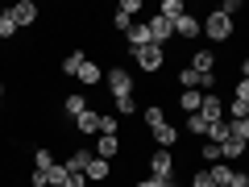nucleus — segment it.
Returning a JSON list of instances; mask_svg holds the SVG:
<instances>
[{"mask_svg":"<svg viewBox=\"0 0 249 187\" xmlns=\"http://www.w3.org/2000/svg\"><path fill=\"white\" fill-rule=\"evenodd\" d=\"M13 37H17V21L9 17V9L0 13V42H13Z\"/></svg>","mask_w":249,"mask_h":187,"instance_id":"393cba45","label":"nucleus"},{"mask_svg":"<svg viewBox=\"0 0 249 187\" xmlns=\"http://www.w3.org/2000/svg\"><path fill=\"white\" fill-rule=\"evenodd\" d=\"M104 83H108V92H112V100L133 96V75L124 71V67H112V71H104Z\"/></svg>","mask_w":249,"mask_h":187,"instance_id":"f257e3e1","label":"nucleus"},{"mask_svg":"<svg viewBox=\"0 0 249 187\" xmlns=\"http://www.w3.org/2000/svg\"><path fill=\"white\" fill-rule=\"evenodd\" d=\"M50 167H54V154L46 150V146H37L34 150V170H50Z\"/></svg>","mask_w":249,"mask_h":187,"instance_id":"bb28decb","label":"nucleus"},{"mask_svg":"<svg viewBox=\"0 0 249 187\" xmlns=\"http://www.w3.org/2000/svg\"><path fill=\"white\" fill-rule=\"evenodd\" d=\"M133 187H158V179H137Z\"/></svg>","mask_w":249,"mask_h":187,"instance_id":"58836bf2","label":"nucleus"},{"mask_svg":"<svg viewBox=\"0 0 249 187\" xmlns=\"http://www.w3.org/2000/svg\"><path fill=\"white\" fill-rule=\"evenodd\" d=\"M183 129H187L191 137H208V121H204L199 112H191V116H187V121H183Z\"/></svg>","mask_w":249,"mask_h":187,"instance_id":"5701e85b","label":"nucleus"},{"mask_svg":"<svg viewBox=\"0 0 249 187\" xmlns=\"http://www.w3.org/2000/svg\"><path fill=\"white\" fill-rule=\"evenodd\" d=\"M229 129H232V137H241V142L249 146V116L245 121H229Z\"/></svg>","mask_w":249,"mask_h":187,"instance_id":"c756f323","label":"nucleus"},{"mask_svg":"<svg viewBox=\"0 0 249 187\" xmlns=\"http://www.w3.org/2000/svg\"><path fill=\"white\" fill-rule=\"evenodd\" d=\"M199 29H204V25H199V17H191V13H183V17L175 21V37H178V42H187V46L199 37Z\"/></svg>","mask_w":249,"mask_h":187,"instance_id":"0eeeda50","label":"nucleus"},{"mask_svg":"<svg viewBox=\"0 0 249 187\" xmlns=\"http://www.w3.org/2000/svg\"><path fill=\"white\" fill-rule=\"evenodd\" d=\"M0 108H4V79H0Z\"/></svg>","mask_w":249,"mask_h":187,"instance_id":"a19ab883","label":"nucleus"},{"mask_svg":"<svg viewBox=\"0 0 249 187\" xmlns=\"http://www.w3.org/2000/svg\"><path fill=\"white\" fill-rule=\"evenodd\" d=\"M88 162H91V150H75V154H71V158L62 162V167L71 170V175H83V170H88Z\"/></svg>","mask_w":249,"mask_h":187,"instance_id":"412c9836","label":"nucleus"},{"mask_svg":"<svg viewBox=\"0 0 249 187\" xmlns=\"http://www.w3.org/2000/svg\"><path fill=\"white\" fill-rule=\"evenodd\" d=\"M204 34L212 37V42H229V37H232V17H224L220 9H216V13H208V21H204Z\"/></svg>","mask_w":249,"mask_h":187,"instance_id":"7ed1b4c3","label":"nucleus"},{"mask_svg":"<svg viewBox=\"0 0 249 187\" xmlns=\"http://www.w3.org/2000/svg\"><path fill=\"white\" fill-rule=\"evenodd\" d=\"M245 154H249V146L245 142H241V137H224V142H220V162H237V158H245Z\"/></svg>","mask_w":249,"mask_h":187,"instance_id":"9d476101","label":"nucleus"},{"mask_svg":"<svg viewBox=\"0 0 249 187\" xmlns=\"http://www.w3.org/2000/svg\"><path fill=\"white\" fill-rule=\"evenodd\" d=\"M208 175H212V183H216V187H229L237 170H232L229 162H212V167H208Z\"/></svg>","mask_w":249,"mask_h":187,"instance_id":"6ab92c4d","label":"nucleus"},{"mask_svg":"<svg viewBox=\"0 0 249 187\" xmlns=\"http://www.w3.org/2000/svg\"><path fill=\"white\" fill-rule=\"evenodd\" d=\"M220 13H224V17H232V13H241V0H224V4H220Z\"/></svg>","mask_w":249,"mask_h":187,"instance_id":"c9c22d12","label":"nucleus"},{"mask_svg":"<svg viewBox=\"0 0 249 187\" xmlns=\"http://www.w3.org/2000/svg\"><path fill=\"white\" fill-rule=\"evenodd\" d=\"M124 37H129V50H133V54L142 50V46H150V42H154V37H150V25H133Z\"/></svg>","mask_w":249,"mask_h":187,"instance_id":"a211bd4d","label":"nucleus"},{"mask_svg":"<svg viewBox=\"0 0 249 187\" xmlns=\"http://www.w3.org/2000/svg\"><path fill=\"white\" fill-rule=\"evenodd\" d=\"M112 104H116V116H121V121H124V116H133V112H142L133 96H124V100H112Z\"/></svg>","mask_w":249,"mask_h":187,"instance_id":"cd10ccee","label":"nucleus"},{"mask_svg":"<svg viewBox=\"0 0 249 187\" xmlns=\"http://www.w3.org/2000/svg\"><path fill=\"white\" fill-rule=\"evenodd\" d=\"M150 179H175V154L170 150H154L150 154Z\"/></svg>","mask_w":249,"mask_h":187,"instance_id":"20e7f679","label":"nucleus"},{"mask_svg":"<svg viewBox=\"0 0 249 187\" xmlns=\"http://www.w3.org/2000/svg\"><path fill=\"white\" fill-rule=\"evenodd\" d=\"M75 129H79L83 137H91V133H100V112H96V108H88V112H83L79 121H75Z\"/></svg>","mask_w":249,"mask_h":187,"instance_id":"f3484780","label":"nucleus"},{"mask_svg":"<svg viewBox=\"0 0 249 187\" xmlns=\"http://www.w3.org/2000/svg\"><path fill=\"white\" fill-rule=\"evenodd\" d=\"M137 67H142L145 75H158L162 67H166V50H162V46H142V50H137Z\"/></svg>","mask_w":249,"mask_h":187,"instance_id":"f03ea898","label":"nucleus"},{"mask_svg":"<svg viewBox=\"0 0 249 187\" xmlns=\"http://www.w3.org/2000/svg\"><path fill=\"white\" fill-rule=\"evenodd\" d=\"M142 116H145V125H150V129H158V125L166 121V112H162V104H150V108H142Z\"/></svg>","mask_w":249,"mask_h":187,"instance_id":"a878e982","label":"nucleus"},{"mask_svg":"<svg viewBox=\"0 0 249 187\" xmlns=\"http://www.w3.org/2000/svg\"><path fill=\"white\" fill-rule=\"evenodd\" d=\"M150 37H154V46L175 42V21H166L162 13H154V17H150Z\"/></svg>","mask_w":249,"mask_h":187,"instance_id":"423d86ee","label":"nucleus"},{"mask_svg":"<svg viewBox=\"0 0 249 187\" xmlns=\"http://www.w3.org/2000/svg\"><path fill=\"white\" fill-rule=\"evenodd\" d=\"M29 187H50V170H29Z\"/></svg>","mask_w":249,"mask_h":187,"instance_id":"473e14b6","label":"nucleus"},{"mask_svg":"<svg viewBox=\"0 0 249 187\" xmlns=\"http://www.w3.org/2000/svg\"><path fill=\"white\" fill-rule=\"evenodd\" d=\"M191 187H216V183H212L208 170H196V175H191Z\"/></svg>","mask_w":249,"mask_h":187,"instance_id":"f704fd0d","label":"nucleus"},{"mask_svg":"<svg viewBox=\"0 0 249 187\" xmlns=\"http://www.w3.org/2000/svg\"><path fill=\"white\" fill-rule=\"evenodd\" d=\"M199 116H204L208 125H216V121H224V100L216 96V92H204V108H199Z\"/></svg>","mask_w":249,"mask_h":187,"instance_id":"1a4fd4ad","label":"nucleus"},{"mask_svg":"<svg viewBox=\"0 0 249 187\" xmlns=\"http://www.w3.org/2000/svg\"><path fill=\"white\" fill-rule=\"evenodd\" d=\"M116 154H121V137H116V133H100V142H96V158L112 162Z\"/></svg>","mask_w":249,"mask_h":187,"instance_id":"f8f14e48","label":"nucleus"},{"mask_svg":"<svg viewBox=\"0 0 249 187\" xmlns=\"http://www.w3.org/2000/svg\"><path fill=\"white\" fill-rule=\"evenodd\" d=\"M232 100H241V104H249V79H237V88H232Z\"/></svg>","mask_w":249,"mask_h":187,"instance_id":"72a5a7b5","label":"nucleus"},{"mask_svg":"<svg viewBox=\"0 0 249 187\" xmlns=\"http://www.w3.org/2000/svg\"><path fill=\"white\" fill-rule=\"evenodd\" d=\"M150 133H154V142H158V150H170V146L178 142V129H175L170 121H162L158 129H150Z\"/></svg>","mask_w":249,"mask_h":187,"instance_id":"4468645a","label":"nucleus"},{"mask_svg":"<svg viewBox=\"0 0 249 187\" xmlns=\"http://www.w3.org/2000/svg\"><path fill=\"white\" fill-rule=\"evenodd\" d=\"M88 108H91V104H88V100H83V96H79V92H71V96L62 100V112L71 116V121H79V116H83V112H88Z\"/></svg>","mask_w":249,"mask_h":187,"instance_id":"dca6fc26","label":"nucleus"},{"mask_svg":"<svg viewBox=\"0 0 249 187\" xmlns=\"http://www.w3.org/2000/svg\"><path fill=\"white\" fill-rule=\"evenodd\" d=\"M158 13H162L166 21H178V17L187 13V4H183V0H162V4H158Z\"/></svg>","mask_w":249,"mask_h":187,"instance_id":"4be33fe9","label":"nucleus"},{"mask_svg":"<svg viewBox=\"0 0 249 187\" xmlns=\"http://www.w3.org/2000/svg\"><path fill=\"white\" fill-rule=\"evenodd\" d=\"M62 187H88V175H67V183Z\"/></svg>","mask_w":249,"mask_h":187,"instance_id":"e433bc0d","label":"nucleus"},{"mask_svg":"<svg viewBox=\"0 0 249 187\" xmlns=\"http://www.w3.org/2000/svg\"><path fill=\"white\" fill-rule=\"evenodd\" d=\"M9 17L17 21V29H29L37 21V4L34 0H17V4H9Z\"/></svg>","mask_w":249,"mask_h":187,"instance_id":"39448f33","label":"nucleus"},{"mask_svg":"<svg viewBox=\"0 0 249 187\" xmlns=\"http://www.w3.org/2000/svg\"><path fill=\"white\" fill-rule=\"evenodd\" d=\"M241 75H245V79H249V58H245V62H241Z\"/></svg>","mask_w":249,"mask_h":187,"instance_id":"ea45409f","label":"nucleus"},{"mask_svg":"<svg viewBox=\"0 0 249 187\" xmlns=\"http://www.w3.org/2000/svg\"><path fill=\"white\" fill-rule=\"evenodd\" d=\"M191 71H199V75H216V50H208V46L191 50Z\"/></svg>","mask_w":249,"mask_h":187,"instance_id":"6e6552de","label":"nucleus"},{"mask_svg":"<svg viewBox=\"0 0 249 187\" xmlns=\"http://www.w3.org/2000/svg\"><path fill=\"white\" fill-rule=\"evenodd\" d=\"M229 187H249V175H245V170H237V175H232V183Z\"/></svg>","mask_w":249,"mask_h":187,"instance_id":"4c0bfd02","label":"nucleus"},{"mask_svg":"<svg viewBox=\"0 0 249 187\" xmlns=\"http://www.w3.org/2000/svg\"><path fill=\"white\" fill-rule=\"evenodd\" d=\"M229 133H232V129H229V121H216V125H208V137H204V142L220 146V142H224V137H229Z\"/></svg>","mask_w":249,"mask_h":187,"instance_id":"b1692460","label":"nucleus"},{"mask_svg":"<svg viewBox=\"0 0 249 187\" xmlns=\"http://www.w3.org/2000/svg\"><path fill=\"white\" fill-rule=\"evenodd\" d=\"M83 175L91 179V183H104V179H112V162H104V158H96L91 154V162H88V170Z\"/></svg>","mask_w":249,"mask_h":187,"instance_id":"ddd939ff","label":"nucleus"},{"mask_svg":"<svg viewBox=\"0 0 249 187\" xmlns=\"http://www.w3.org/2000/svg\"><path fill=\"white\" fill-rule=\"evenodd\" d=\"M83 58H88L83 50H67V54H62V62H58V71L75 79V75H79V67H83Z\"/></svg>","mask_w":249,"mask_h":187,"instance_id":"2eb2a0df","label":"nucleus"},{"mask_svg":"<svg viewBox=\"0 0 249 187\" xmlns=\"http://www.w3.org/2000/svg\"><path fill=\"white\" fill-rule=\"evenodd\" d=\"M75 83H83V88H96V83H104V71H100V62L83 58V67H79V75H75Z\"/></svg>","mask_w":249,"mask_h":187,"instance_id":"9b49d317","label":"nucleus"},{"mask_svg":"<svg viewBox=\"0 0 249 187\" xmlns=\"http://www.w3.org/2000/svg\"><path fill=\"white\" fill-rule=\"evenodd\" d=\"M121 129V116H104L100 112V133H116Z\"/></svg>","mask_w":249,"mask_h":187,"instance_id":"2f4dec72","label":"nucleus"},{"mask_svg":"<svg viewBox=\"0 0 249 187\" xmlns=\"http://www.w3.org/2000/svg\"><path fill=\"white\" fill-rule=\"evenodd\" d=\"M245 116H249V104L232 100V104H229V121H245Z\"/></svg>","mask_w":249,"mask_h":187,"instance_id":"7c9ffc66","label":"nucleus"},{"mask_svg":"<svg viewBox=\"0 0 249 187\" xmlns=\"http://www.w3.org/2000/svg\"><path fill=\"white\" fill-rule=\"evenodd\" d=\"M178 108H183L187 116L199 112V108H204V92H178Z\"/></svg>","mask_w":249,"mask_h":187,"instance_id":"aec40b11","label":"nucleus"},{"mask_svg":"<svg viewBox=\"0 0 249 187\" xmlns=\"http://www.w3.org/2000/svg\"><path fill=\"white\" fill-rule=\"evenodd\" d=\"M199 158H204L208 167H212V162H220V146H212V142H204V146H199Z\"/></svg>","mask_w":249,"mask_h":187,"instance_id":"c85d7f7f","label":"nucleus"}]
</instances>
